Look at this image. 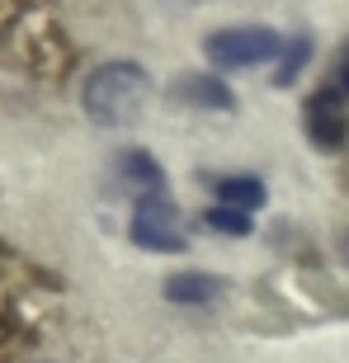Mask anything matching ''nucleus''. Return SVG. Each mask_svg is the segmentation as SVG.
Returning a JSON list of instances; mask_svg holds the SVG:
<instances>
[{
  "label": "nucleus",
  "instance_id": "obj_1",
  "mask_svg": "<svg viewBox=\"0 0 349 363\" xmlns=\"http://www.w3.org/2000/svg\"><path fill=\"white\" fill-rule=\"evenodd\" d=\"M151 99V76L137 62H104L81 85V108L94 128H128Z\"/></svg>",
  "mask_w": 349,
  "mask_h": 363
},
{
  "label": "nucleus",
  "instance_id": "obj_2",
  "mask_svg": "<svg viewBox=\"0 0 349 363\" xmlns=\"http://www.w3.org/2000/svg\"><path fill=\"white\" fill-rule=\"evenodd\" d=\"M203 52L217 71H250L265 62H279L283 38L265 24H236V28H217L203 38Z\"/></svg>",
  "mask_w": 349,
  "mask_h": 363
},
{
  "label": "nucleus",
  "instance_id": "obj_3",
  "mask_svg": "<svg viewBox=\"0 0 349 363\" xmlns=\"http://www.w3.org/2000/svg\"><path fill=\"white\" fill-rule=\"evenodd\" d=\"M128 236H133L142 250H156V255H179V250L189 245L184 217H179V208H174L165 194L137 203V208H133V222H128Z\"/></svg>",
  "mask_w": 349,
  "mask_h": 363
},
{
  "label": "nucleus",
  "instance_id": "obj_4",
  "mask_svg": "<svg viewBox=\"0 0 349 363\" xmlns=\"http://www.w3.org/2000/svg\"><path fill=\"white\" fill-rule=\"evenodd\" d=\"M302 128H307V137L321 151H345V142H349L345 94H340L336 85H321V90L307 99V108H302Z\"/></svg>",
  "mask_w": 349,
  "mask_h": 363
},
{
  "label": "nucleus",
  "instance_id": "obj_5",
  "mask_svg": "<svg viewBox=\"0 0 349 363\" xmlns=\"http://www.w3.org/2000/svg\"><path fill=\"white\" fill-rule=\"evenodd\" d=\"M113 175H118V189H123V194H133L137 203L165 194V170H161V161H156L151 151H142V147L123 151L118 165H113Z\"/></svg>",
  "mask_w": 349,
  "mask_h": 363
},
{
  "label": "nucleus",
  "instance_id": "obj_6",
  "mask_svg": "<svg viewBox=\"0 0 349 363\" xmlns=\"http://www.w3.org/2000/svg\"><path fill=\"white\" fill-rule=\"evenodd\" d=\"M174 99L184 108H208V113H231L236 108L231 85L217 81V76H179L174 81Z\"/></svg>",
  "mask_w": 349,
  "mask_h": 363
},
{
  "label": "nucleus",
  "instance_id": "obj_7",
  "mask_svg": "<svg viewBox=\"0 0 349 363\" xmlns=\"http://www.w3.org/2000/svg\"><path fill=\"white\" fill-rule=\"evenodd\" d=\"M161 293H165V302H174V307H213L227 288H222V279H213V274L189 269V274H170Z\"/></svg>",
  "mask_w": 349,
  "mask_h": 363
},
{
  "label": "nucleus",
  "instance_id": "obj_8",
  "mask_svg": "<svg viewBox=\"0 0 349 363\" xmlns=\"http://www.w3.org/2000/svg\"><path fill=\"white\" fill-rule=\"evenodd\" d=\"M311 48H316V43H311V33H297V38H288V43H283L279 62H274V85H279V90H288V85H293L297 76L307 71Z\"/></svg>",
  "mask_w": 349,
  "mask_h": 363
},
{
  "label": "nucleus",
  "instance_id": "obj_9",
  "mask_svg": "<svg viewBox=\"0 0 349 363\" xmlns=\"http://www.w3.org/2000/svg\"><path fill=\"white\" fill-rule=\"evenodd\" d=\"M217 199L231 203V208H245V213H255V208L269 199V194H265V179H255V175H227V179H217Z\"/></svg>",
  "mask_w": 349,
  "mask_h": 363
},
{
  "label": "nucleus",
  "instance_id": "obj_10",
  "mask_svg": "<svg viewBox=\"0 0 349 363\" xmlns=\"http://www.w3.org/2000/svg\"><path fill=\"white\" fill-rule=\"evenodd\" d=\"M203 227H213L217 236H250V231H255V222H250V213H245V208L213 203V208L203 213Z\"/></svg>",
  "mask_w": 349,
  "mask_h": 363
},
{
  "label": "nucleus",
  "instance_id": "obj_11",
  "mask_svg": "<svg viewBox=\"0 0 349 363\" xmlns=\"http://www.w3.org/2000/svg\"><path fill=\"white\" fill-rule=\"evenodd\" d=\"M331 85H336L340 94H349V43H345V52H340V67H336V81Z\"/></svg>",
  "mask_w": 349,
  "mask_h": 363
}]
</instances>
